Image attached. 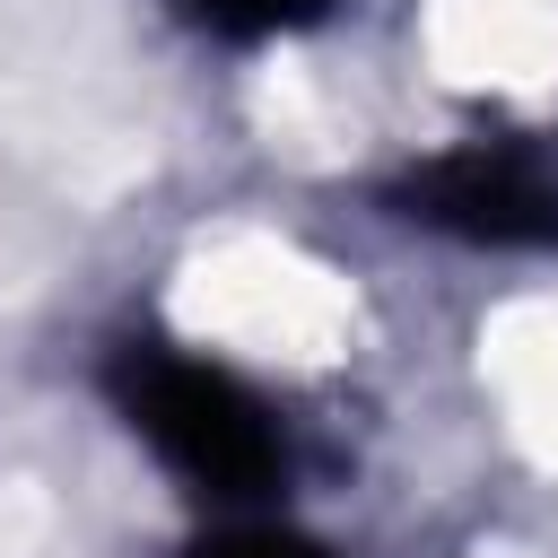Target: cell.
Segmentation results:
<instances>
[{"label":"cell","mask_w":558,"mask_h":558,"mask_svg":"<svg viewBox=\"0 0 558 558\" xmlns=\"http://www.w3.org/2000/svg\"><path fill=\"white\" fill-rule=\"evenodd\" d=\"M392 201H401V218L462 235V244H558V174L523 148L427 157Z\"/></svg>","instance_id":"obj_2"},{"label":"cell","mask_w":558,"mask_h":558,"mask_svg":"<svg viewBox=\"0 0 558 558\" xmlns=\"http://www.w3.org/2000/svg\"><path fill=\"white\" fill-rule=\"evenodd\" d=\"M113 401L166 471H183L192 488H209L227 506L270 497L279 471H288V427L270 418V401L253 384H235L227 366H209V357L122 349L113 357Z\"/></svg>","instance_id":"obj_1"},{"label":"cell","mask_w":558,"mask_h":558,"mask_svg":"<svg viewBox=\"0 0 558 558\" xmlns=\"http://www.w3.org/2000/svg\"><path fill=\"white\" fill-rule=\"evenodd\" d=\"M201 558H331V549H314V541H296V532H270V523H235V532H218Z\"/></svg>","instance_id":"obj_4"},{"label":"cell","mask_w":558,"mask_h":558,"mask_svg":"<svg viewBox=\"0 0 558 558\" xmlns=\"http://www.w3.org/2000/svg\"><path fill=\"white\" fill-rule=\"evenodd\" d=\"M209 26H227V35H270V26H296V17H314L323 0H192Z\"/></svg>","instance_id":"obj_3"}]
</instances>
